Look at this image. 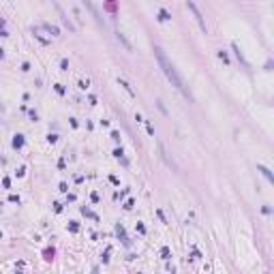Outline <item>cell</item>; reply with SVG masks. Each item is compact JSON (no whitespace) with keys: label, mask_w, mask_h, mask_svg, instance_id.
Here are the masks:
<instances>
[{"label":"cell","mask_w":274,"mask_h":274,"mask_svg":"<svg viewBox=\"0 0 274 274\" xmlns=\"http://www.w3.org/2000/svg\"><path fill=\"white\" fill-rule=\"evenodd\" d=\"M60 66H62V69H69V60H66V58H64V60H62V62H60Z\"/></svg>","instance_id":"obj_11"},{"label":"cell","mask_w":274,"mask_h":274,"mask_svg":"<svg viewBox=\"0 0 274 274\" xmlns=\"http://www.w3.org/2000/svg\"><path fill=\"white\" fill-rule=\"evenodd\" d=\"M56 9H58V13H60V17H62V24H64V26H66V28H69V30H71V32H75V26H73V24H71V20H69V17H66V13H64V11H62V9H60V7H56Z\"/></svg>","instance_id":"obj_3"},{"label":"cell","mask_w":274,"mask_h":274,"mask_svg":"<svg viewBox=\"0 0 274 274\" xmlns=\"http://www.w3.org/2000/svg\"><path fill=\"white\" fill-rule=\"evenodd\" d=\"M158 20H161V22H167V20H169V13H167L165 9H161V11H158Z\"/></svg>","instance_id":"obj_7"},{"label":"cell","mask_w":274,"mask_h":274,"mask_svg":"<svg viewBox=\"0 0 274 274\" xmlns=\"http://www.w3.org/2000/svg\"><path fill=\"white\" fill-rule=\"evenodd\" d=\"M81 2H84V5H86V7L90 9V13H92V15H94V17H97V20L101 22V17H99V13H97V9H94V5L90 2V0H81Z\"/></svg>","instance_id":"obj_5"},{"label":"cell","mask_w":274,"mask_h":274,"mask_svg":"<svg viewBox=\"0 0 274 274\" xmlns=\"http://www.w3.org/2000/svg\"><path fill=\"white\" fill-rule=\"evenodd\" d=\"M219 58H221V60H223V62H227V64H229V56H227V54H225V52H221V54H219Z\"/></svg>","instance_id":"obj_10"},{"label":"cell","mask_w":274,"mask_h":274,"mask_svg":"<svg viewBox=\"0 0 274 274\" xmlns=\"http://www.w3.org/2000/svg\"><path fill=\"white\" fill-rule=\"evenodd\" d=\"M187 7L193 11V15H195V20H197V24H199V28L204 30V32H208V26H206V20H204V15H201V11L195 7V2H191V0H189V2H187Z\"/></svg>","instance_id":"obj_2"},{"label":"cell","mask_w":274,"mask_h":274,"mask_svg":"<svg viewBox=\"0 0 274 274\" xmlns=\"http://www.w3.org/2000/svg\"><path fill=\"white\" fill-rule=\"evenodd\" d=\"M112 137H114L116 141H120V133H118V131H114V133H112Z\"/></svg>","instance_id":"obj_12"},{"label":"cell","mask_w":274,"mask_h":274,"mask_svg":"<svg viewBox=\"0 0 274 274\" xmlns=\"http://www.w3.org/2000/svg\"><path fill=\"white\" fill-rule=\"evenodd\" d=\"M13 146H15V148H22V146H24V137H22V135H17V137L13 139Z\"/></svg>","instance_id":"obj_8"},{"label":"cell","mask_w":274,"mask_h":274,"mask_svg":"<svg viewBox=\"0 0 274 274\" xmlns=\"http://www.w3.org/2000/svg\"><path fill=\"white\" fill-rule=\"evenodd\" d=\"M116 37H118V41H120V43H122V45H124V47H126V49H131V43H129V41H126V39H124V34H122V32H118V34H116Z\"/></svg>","instance_id":"obj_6"},{"label":"cell","mask_w":274,"mask_h":274,"mask_svg":"<svg viewBox=\"0 0 274 274\" xmlns=\"http://www.w3.org/2000/svg\"><path fill=\"white\" fill-rule=\"evenodd\" d=\"M161 255H163V259H169V255H171V253H169V248H167V246H163Z\"/></svg>","instance_id":"obj_9"},{"label":"cell","mask_w":274,"mask_h":274,"mask_svg":"<svg viewBox=\"0 0 274 274\" xmlns=\"http://www.w3.org/2000/svg\"><path fill=\"white\" fill-rule=\"evenodd\" d=\"M257 169H259V171H261V173H263V176H265L270 182H274V176H272V171H270L268 167H263V165H257Z\"/></svg>","instance_id":"obj_4"},{"label":"cell","mask_w":274,"mask_h":274,"mask_svg":"<svg viewBox=\"0 0 274 274\" xmlns=\"http://www.w3.org/2000/svg\"><path fill=\"white\" fill-rule=\"evenodd\" d=\"M154 56H156V60H158V66L163 69V73H165V77L171 81V86H176L182 94H184L189 101H193V94H191V90L187 88V84H184V79L180 77V73L176 71V66L169 62V58L165 56V52L161 49V47H154Z\"/></svg>","instance_id":"obj_1"}]
</instances>
